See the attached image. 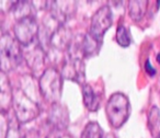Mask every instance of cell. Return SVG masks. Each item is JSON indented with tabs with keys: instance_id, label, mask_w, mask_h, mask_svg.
<instances>
[{
	"instance_id": "8fae6325",
	"label": "cell",
	"mask_w": 160,
	"mask_h": 138,
	"mask_svg": "<svg viewBox=\"0 0 160 138\" xmlns=\"http://www.w3.org/2000/svg\"><path fill=\"white\" fill-rule=\"evenodd\" d=\"M81 138H103V131L97 122H90L83 128Z\"/></svg>"
},
{
	"instance_id": "3957f363",
	"label": "cell",
	"mask_w": 160,
	"mask_h": 138,
	"mask_svg": "<svg viewBox=\"0 0 160 138\" xmlns=\"http://www.w3.org/2000/svg\"><path fill=\"white\" fill-rule=\"evenodd\" d=\"M21 51L18 41L9 35H3L1 38V67L2 71L14 68L20 62Z\"/></svg>"
},
{
	"instance_id": "9c48e42d",
	"label": "cell",
	"mask_w": 160,
	"mask_h": 138,
	"mask_svg": "<svg viewBox=\"0 0 160 138\" xmlns=\"http://www.w3.org/2000/svg\"><path fill=\"white\" fill-rule=\"evenodd\" d=\"M51 120L52 123H54L57 128L62 129L65 128L67 126V123H68V114L67 111L62 107V105L59 104H54V107L52 110L51 114Z\"/></svg>"
},
{
	"instance_id": "4fadbf2b",
	"label": "cell",
	"mask_w": 160,
	"mask_h": 138,
	"mask_svg": "<svg viewBox=\"0 0 160 138\" xmlns=\"http://www.w3.org/2000/svg\"><path fill=\"white\" fill-rule=\"evenodd\" d=\"M160 117V112L159 110L156 106L152 107V110L150 111V114H149V124H150V127H153V125H156L159 121Z\"/></svg>"
},
{
	"instance_id": "277c9868",
	"label": "cell",
	"mask_w": 160,
	"mask_h": 138,
	"mask_svg": "<svg viewBox=\"0 0 160 138\" xmlns=\"http://www.w3.org/2000/svg\"><path fill=\"white\" fill-rule=\"evenodd\" d=\"M112 25V12L109 6L101 7L91 19V27H90V35L101 43L104 34Z\"/></svg>"
},
{
	"instance_id": "e0dca14e",
	"label": "cell",
	"mask_w": 160,
	"mask_h": 138,
	"mask_svg": "<svg viewBox=\"0 0 160 138\" xmlns=\"http://www.w3.org/2000/svg\"><path fill=\"white\" fill-rule=\"evenodd\" d=\"M156 138H160V133L158 134V136H157V137H156Z\"/></svg>"
},
{
	"instance_id": "ac0fdd59",
	"label": "cell",
	"mask_w": 160,
	"mask_h": 138,
	"mask_svg": "<svg viewBox=\"0 0 160 138\" xmlns=\"http://www.w3.org/2000/svg\"><path fill=\"white\" fill-rule=\"evenodd\" d=\"M62 138H70V137H68V136H65V137H62Z\"/></svg>"
},
{
	"instance_id": "ba28073f",
	"label": "cell",
	"mask_w": 160,
	"mask_h": 138,
	"mask_svg": "<svg viewBox=\"0 0 160 138\" xmlns=\"http://www.w3.org/2000/svg\"><path fill=\"white\" fill-rule=\"evenodd\" d=\"M82 96H83V103L85 106L90 111H97L100 105V98L98 94H96L92 87L88 83L83 85L82 87Z\"/></svg>"
},
{
	"instance_id": "8992f818",
	"label": "cell",
	"mask_w": 160,
	"mask_h": 138,
	"mask_svg": "<svg viewBox=\"0 0 160 138\" xmlns=\"http://www.w3.org/2000/svg\"><path fill=\"white\" fill-rule=\"evenodd\" d=\"M17 41L23 45H29L33 42L36 33H38V25L33 18L23 17V19L18 21L14 27Z\"/></svg>"
},
{
	"instance_id": "9a60e30c",
	"label": "cell",
	"mask_w": 160,
	"mask_h": 138,
	"mask_svg": "<svg viewBox=\"0 0 160 138\" xmlns=\"http://www.w3.org/2000/svg\"><path fill=\"white\" fill-rule=\"evenodd\" d=\"M104 138H116V137L114 135H112V134H108V135L105 136Z\"/></svg>"
},
{
	"instance_id": "30bf717a",
	"label": "cell",
	"mask_w": 160,
	"mask_h": 138,
	"mask_svg": "<svg viewBox=\"0 0 160 138\" xmlns=\"http://www.w3.org/2000/svg\"><path fill=\"white\" fill-rule=\"evenodd\" d=\"M147 6H148V1H146V0H142V1H138V0L129 1V5H128L129 17L134 21H136V22L140 21L142 17H144L145 12H146Z\"/></svg>"
},
{
	"instance_id": "52a82bcc",
	"label": "cell",
	"mask_w": 160,
	"mask_h": 138,
	"mask_svg": "<svg viewBox=\"0 0 160 138\" xmlns=\"http://www.w3.org/2000/svg\"><path fill=\"white\" fill-rule=\"evenodd\" d=\"M85 70H83L82 62L79 58H76V59H71L68 64H66V66L64 67V75L66 78L71 79V80H77L81 81V78L83 79L85 75H83Z\"/></svg>"
},
{
	"instance_id": "2e32d148",
	"label": "cell",
	"mask_w": 160,
	"mask_h": 138,
	"mask_svg": "<svg viewBox=\"0 0 160 138\" xmlns=\"http://www.w3.org/2000/svg\"><path fill=\"white\" fill-rule=\"evenodd\" d=\"M157 62L160 64V54H158V55H157Z\"/></svg>"
},
{
	"instance_id": "5bb4252c",
	"label": "cell",
	"mask_w": 160,
	"mask_h": 138,
	"mask_svg": "<svg viewBox=\"0 0 160 138\" xmlns=\"http://www.w3.org/2000/svg\"><path fill=\"white\" fill-rule=\"evenodd\" d=\"M145 70H146L147 74L150 75L151 77L156 75V69L152 67V65H151V62H150V60H149V59H147L146 62H145Z\"/></svg>"
},
{
	"instance_id": "5b68a950",
	"label": "cell",
	"mask_w": 160,
	"mask_h": 138,
	"mask_svg": "<svg viewBox=\"0 0 160 138\" xmlns=\"http://www.w3.org/2000/svg\"><path fill=\"white\" fill-rule=\"evenodd\" d=\"M13 103L17 117L20 122H30L38 115V106L36 103L30 100L21 90L13 96Z\"/></svg>"
},
{
	"instance_id": "7a4b0ae2",
	"label": "cell",
	"mask_w": 160,
	"mask_h": 138,
	"mask_svg": "<svg viewBox=\"0 0 160 138\" xmlns=\"http://www.w3.org/2000/svg\"><path fill=\"white\" fill-rule=\"evenodd\" d=\"M62 76L55 68L45 70L40 80V88L45 99L52 102H57L62 94Z\"/></svg>"
},
{
	"instance_id": "6da1fadb",
	"label": "cell",
	"mask_w": 160,
	"mask_h": 138,
	"mask_svg": "<svg viewBox=\"0 0 160 138\" xmlns=\"http://www.w3.org/2000/svg\"><path fill=\"white\" fill-rule=\"evenodd\" d=\"M105 112L111 126L120 128L123 124H125L131 112V105L127 96L120 92L112 94L107 104Z\"/></svg>"
},
{
	"instance_id": "7c38bea8",
	"label": "cell",
	"mask_w": 160,
	"mask_h": 138,
	"mask_svg": "<svg viewBox=\"0 0 160 138\" xmlns=\"http://www.w3.org/2000/svg\"><path fill=\"white\" fill-rule=\"evenodd\" d=\"M115 37H116V42H118V45H121L122 47H128L132 43L129 33L124 25H118V27Z\"/></svg>"
}]
</instances>
